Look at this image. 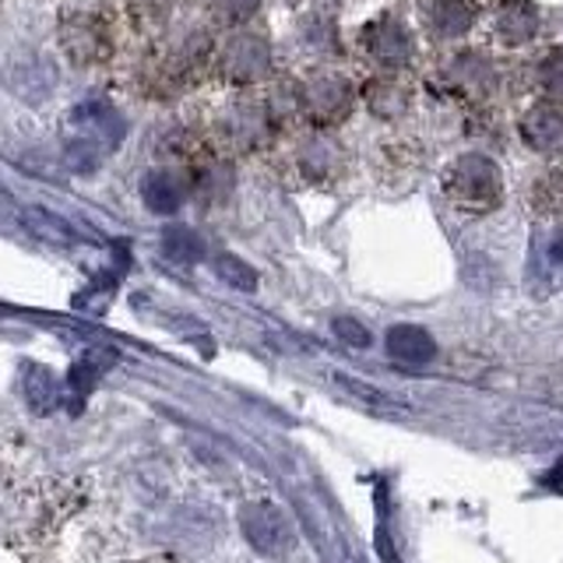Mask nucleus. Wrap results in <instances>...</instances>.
<instances>
[{"label": "nucleus", "mask_w": 563, "mask_h": 563, "mask_svg": "<svg viewBox=\"0 0 563 563\" xmlns=\"http://www.w3.org/2000/svg\"><path fill=\"white\" fill-rule=\"evenodd\" d=\"M240 528H243L246 542H251L254 550L264 553V556H278V553L289 550V521L268 500L246 504L243 515H240Z\"/></svg>", "instance_id": "2"}, {"label": "nucleus", "mask_w": 563, "mask_h": 563, "mask_svg": "<svg viewBox=\"0 0 563 563\" xmlns=\"http://www.w3.org/2000/svg\"><path fill=\"white\" fill-rule=\"evenodd\" d=\"M25 401H29V409L40 416H49L60 405V384L46 366L25 369Z\"/></svg>", "instance_id": "11"}, {"label": "nucleus", "mask_w": 563, "mask_h": 563, "mask_svg": "<svg viewBox=\"0 0 563 563\" xmlns=\"http://www.w3.org/2000/svg\"><path fill=\"white\" fill-rule=\"evenodd\" d=\"M106 366H110V356H106V352H88V356L81 363H75V369H70V387H75L78 395L92 391L96 377L102 374Z\"/></svg>", "instance_id": "14"}, {"label": "nucleus", "mask_w": 563, "mask_h": 563, "mask_svg": "<svg viewBox=\"0 0 563 563\" xmlns=\"http://www.w3.org/2000/svg\"><path fill=\"white\" fill-rule=\"evenodd\" d=\"M219 268H222V278L225 282H233V286H240V289H254V272L246 268L243 261H236V257H222L219 261Z\"/></svg>", "instance_id": "15"}, {"label": "nucleus", "mask_w": 563, "mask_h": 563, "mask_svg": "<svg viewBox=\"0 0 563 563\" xmlns=\"http://www.w3.org/2000/svg\"><path fill=\"white\" fill-rule=\"evenodd\" d=\"M542 486H550V489H556V493H563V457L560 462L542 475Z\"/></svg>", "instance_id": "18"}, {"label": "nucleus", "mask_w": 563, "mask_h": 563, "mask_svg": "<svg viewBox=\"0 0 563 563\" xmlns=\"http://www.w3.org/2000/svg\"><path fill=\"white\" fill-rule=\"evenodd\" d=\"M264 60H268L264 57V43L257 40H236L225 49V70L236 78H257L264 70Z\"/></svg>", "instance_id": "12"}, {"label": "nucleus", "mask_w": 563, "mask_h": 563, "mask_svg": "<svg viewBox=\"0 0 563 563\" xmlns=\"http://www.w3.org/2000/svg\"><path fill=\"white\" fill-rule=\"evenodd\" d=\"M166 251L173 254V257H198L201 254V246H198V240H194L187 229H176V233H169L166 236Z\"/></svg>", "instance_id": "16"}, {"label": "nucleus", "mask_w": 563, "mask_h": 563, "mask_svg": "<svg viewBox=\"0 0 563 563\" xmlns=\"http://www.w3.org/2000/svg\"><path fill=\"white\" fill-rule=\"evenodd\" d=\"M299 106L310 113V128L331 131L342 117H349V85L331 70H321L317 78H310V88L299 96Z\"/></svg>", "instance_id": "3"}, {"label": "nucleus", "mask_w": 563, "mask_h": 563, "mask_svg": "<svg viewBox=\"0 0 563 563\" xmlns=\"http://www.w3.org/2000/svg\"><path fill=\"white\" fill-rule=\"evenodd\" d=\"M493 22H497V35H500L507 46H521V43H528L536 35V11H532V4H528V0H515V4H504Z\"/></svg>", "instance_id": "10"}, {"label": "nucleus", "mask_w": 563, "mask_h": 563, "mask_svg": "<svg viewBox=\"0 0 563 563\" xmlns=\"http://www.w3.org/2000/svg\"><path fill=\"white\" fill-rule=\"evenodd\" d=\"M444 198L457 208L468 211V216H486L500 205L504 198V180L500 169L483 155H462L444 169Z\"/></svg>", "instance_id": "1"}, {"label": "nucleus", "mask_w": 563, "mask_h": 563, "mask_svg": "<svg viewBox=\"0 0 563 563\" xmlns=\"http://www.w3.org/2000/svg\"><path fill=\"white\" fill-rule=\"evenodd\" d=\"M475 18H479L475 0H433L427 4V29H433L440 40L465 35L475 25Z\"/></svg>", "instance_id": "7"}, {"label": "nucleus", "mask_w": 563, "mask_h": 563, "mask_svg": "<svg viewBox=\"0 0 563 563\" xmlns=\"http://www.w3.org/2000/svg\"><path fill=\"white\" fill-rule=\"evenodd\" d=\"M349 563H366V560H363V556H352Z\"/></svg>", "instance_id": "19"}, {"label": "nucleus", "mask_w": 563, "mask_h": 563, "mask_svg": "<svg viewBox=\"0 0 563 563\" xmlns=\"http://www.w3.org/2000/svg\"><path fill=\"white\" fill-rule=\"evenodd\" d=\"M528 282H532L536 292H553L563 282V236L560 233H545L532 243Z\"/></svg>", "instance_id": "6"}, {"label": "nucleus", "mask_w": 563, "mask_h": 563, "mask_svg": "<svg viewBox=\"0 0 563 563\" xmlns=\"http://www.w3.org/2000/svg\"><path fill=\"white\" fill-rule=\"evenodd\" d=\"M387 352H391V360H398V363L419 366V363L433 360L437 345L430 339V331H422L419 324H395L387 331Z\"/></svg>", "instance_id": "8"}, {"label": "nucleus", "mask_w": 563, "mask_h": 563, "mask_svg": "<svg viewBox=\"0 0 563 563\" xmlns=\"http://www.w3.org/2000/svg\"><path fill=\"white\" fill-rule=\"evenodd\" d=\"M184 180L169 169H155L145 176V184H141V198H145V205L155 211V216H173L176 208L184 205Z\"/></svg>", "instance_id": "9"}, {"label": "nucleus", "mask_w": 563, "mask_h": 563, "mask_svg": "<svg viewBox=\"0 0 563 563\" xmlns=\"http://www.w3.org/2000/svg\"><path fill=\"white\" fill-rule=\"evenodd\" d=\"M334 331H339L342 339L352 342V345H366L369 342V334L363 331V324L352 321V317H339V321H334Z\"/></svg>", "instance_id": "17"}, {"label": "nucleus", "mask_w": 563, "mask_h": 563, "mask_svg": "<svg viewBox=\"0 0 563 563\" xmlns=\"http://www.w3.org/2000/svg\"><path fill=\"white\" fill-rule=\"evenodd\" d=\"M25 225L32 229L35 236H43L46 243H53V246H67V243H75V233H70V225L67 222H60L57 216H49V211H40V208H32V211H25Z\"/></svg>", "instance_id": "13"}, {"label": "nucleus", "mask_w": 563, "mask_h": 563, "mask_svg": "<svg viewBox=\"0 0 563 563\" xmlns=\"http://www.w3.org/2000/svg\"><path fill=\"white\" fill-rule=\"evenodd\" d=\"M363 46L369 53V60L377 67H384L380 75H401L405 60H409L412 53V40L409 32L395 22H380V25H369L363 32Z\"/></svg>", "instance_id": "5"}, {"label": "nucleus", "mask_w": 563, "mask_h": 563, "mask_svg": "<svg viewBox=\"0 0 563 563\" xmlns=\"http://www.w3.org/2000/svg\"><path fill=\"white\" fill-rule=\"evenodd\" d=\"M521 134L536 152L563 158V102L553 99L536 102L521 120Z\"/></svg>", "instance_id": "4"}]
</instances>
